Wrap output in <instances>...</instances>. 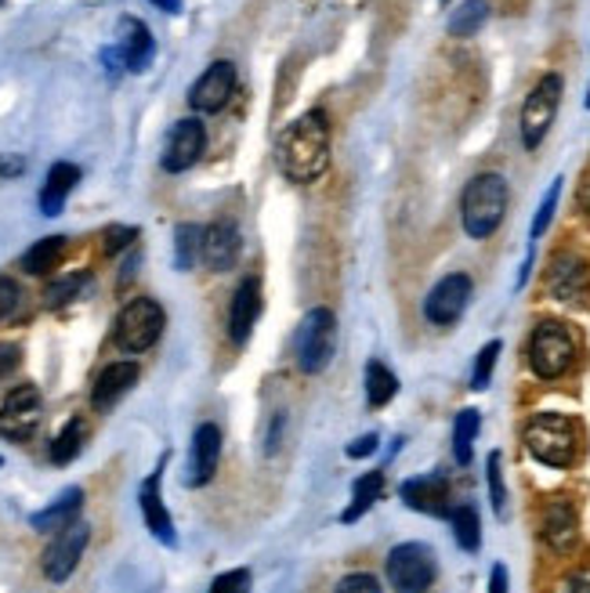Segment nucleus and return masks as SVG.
I'll use <instances>...</instances> for the list:
<instances>
[{"mask_svg": "<svg viewBox=\"0 0 590 593\" xmlns=\"http://www.w3.org/2000/svg\"><path fill=\"white\" fill-rule=\"evenodd\" d=\"M276 156L291 182L308 185L315 177H323L326 167H330V116L323 109H312V113L297 116L279 134Z\"/></svg>", "mask_w": 590, "mask_h": 593, "instance_id": "f257e3e1", "label": "nucleus"}, {"mask_svg": "<svg viewBox=\"0 0 590 593\" xmlns=\"http://www.w3.org/2000/svg\"><path fill=\"white\" fill-rule=\"evenodd\" d=\"M507 200H511V188H507L503 174H492V171L475 174L460 196L464 232H468L471 239H489L507 214Z\"/></svg>", "mask_w": 590, "mask_h": 593, "instance_id": "f03ea898", "label": "nucleus"}, {"mask_svg": "<svg viewBox=\"0 0 590 593\" xmlns=\"http://www.w3.org/2000/svg\"><path fill=\"white\" fill-rule=\"evenodd\" d=\"M526 449L547 467H572L580 457V431L561 412H537L526 423Z\"/></svg>", "mask_w": 590, "mask_h": 593, "instance_id": "7ed1b4c3", "label": "nucleus"}, {"mask_svg": "<svg viewBox=\"0 0 590 593\" xmlns=\"http://www.w3.org/2000/svg\"><path fill=\"white\" fill-rule=\"evenodd\" d=\"M576 362V337L569 334L566 323L543 319L529 337V369L540 380H558L566 377Z\"/></svg>", "mask_w": 590, "mask_h": 593, "instance_id": "20e7f679", "label": "nucleus"}, {"mask_svg": "<svg viewBox=\"0 0 590 593\" xmlns=\"http://www.w3.org/2000/svg\"><path fill=\"white\" fill-rule=\"evenodd\" d=\"M163 323H167V315H163L160 300L153 297H134L128 305L120 308L116 315V326H113V340L120 351L128 355H142L149 351L163 334Z\"/></svg>", "mask_w": 590, "mask_h": 593, "instance_id": "39448f33", "label": "nucleus"}, {"mask_svg": "<svg viewBox=\"0 0 590 593\" xmlns=\"http://www.w3.org/2000/svg\"><path fill=\"white\" fill-rule=\"evenodd\" d=\"M337 351V315L330 308H312L294 337L301 374H323Z\"/></svg>", "mask_w": 590, "mask_h": 593, "instance_id": "423d86ee", "label": "nucleus"}, {"mask_svg": "<svg viewBox=\"0 0 590 593\" xmlns=\"http://www.w3.org/2000/svg\"><path fill=\"white\" fill-rule=\"evenodd\" d=\"M558 105H561V76L547 73V76H540V84L526 94V105H521V120H518L521 145H526L529 153H537L543 145V137L551 134Z\"/></svg>", "mask_w": 590, "mask_h": 593, "instance_id": "0eeeda50", "label": "nucleus"}, {"mask_svg": "<svg viewBox=\"0 0 590 593\" xmlns=\"http://www.w3.org/2000/svg\"><path fill=\"white\" fill-rule=\"evenodd\" d=\"M388 583L395 586V593H428L435 583V554L431 546L424 543H399L388 554Z\"/></svg>", "mask_w": 590, "mask_h": 593, "instance_id": "6e6552de", "label": "nucleus"}, {"mask_svg": "<svg viewBox=\"0 0 590 593\" xmlns=\"http://www.w3.org/2000/svg\"><path fill=\"white\" fill-rule=\"evenodd\" d=\"M44 420V398L37 384H19L0 406V438L8 441H30Z\"/></svg>", "mask_w": 590, "mask_h": 593, "instance_id": "1a4fd4ad", "label": "nucleus"}, {"mask_svg": "<svg viewBox=\"0 0 590 593\" xmlns=\"http://www.w3.org/2000/svg\"><path fill=\"white\" fill-rule=\"evenodd\" d=\"M471 289H475V283L468 272L442 275V279L428 289V297H424V319L431 326H452L464 311H468Z\"/></svg>", "mask_w": 590, "mask_h": 593, "instance_id": "9d476101", "label": "nucleus"}, {"mask_svg": "<svg viewBox=\"0 0 590 593\" xmlns=\"http://www.w3.org/2000/svg\"><path fill=\"white\" fill-rule=\"evenodd\" d=\"M88 543H91L88 521H73V525L54 532V540L44 550V561H40L44 564L48 583H65V579L77 572V564H80V558H84Z\"/></svg>", "mask_w": 590, "mask_h": 593, "instance_id": "9b49d317", "label": "nucleus"}, {"mask_svg": "<svg viewBox=\"0 0 590 593\" xmlns=\"http://www.w3.org/2000/svg\"><path fill=\"white\" fill-rule=\"evenodd\" d=\"M203 149H207V127H203L196 116L177 120L171 127V134H167V142H163L160 167L167 174H185L189 167H196Z\"/></svg>", "mask_w": 590, "mask_h": 593, "instance_id": "f8f14e48", "label": "nucleus"}, {"mask_svg": "<svg viewBox=\"0 0 590 593\" xmlns=\"http://www.w3.org/2000/svg\"><path fill=\"white\" fill-rule=\"evenodd\" d=\"M547 294L555 300H580L590 294V265L572 251H558L547 265Z\"/></svg>", "mask_w": 590, "mask_h": 593, "instance_id": "ddd939ff", "label": "nucleus"}, {"mask_svg": "<svg viewBox=\"0 0 590 593\" xmlns=\"http://www.w3.org/2000/svg\"><path fill=\"white\" fill-rule=\"evenodd\" d=\"M217 460H222V427H217V423H200L196 434H192L185 485L189 489L207 485V481L214 478V471H217Z\"/></svg>", "mask_w": 590, "mask_h": 593, "instance_id": "4468645a", "label": "nucleus"}, {"mask_svg": "<svg viewBox=\"0 0 590 593\" xmlns=\"http://www.w3.org/2000/svg\"><path fill=\"white\" fill-rule=\"evenodd\" d=\"M232 91H236V65L214 62V65H207V73L192 84L189 105L196 109V113H217V109L232 99Z\"/></svg>", "mask_w": 590, "mask_h": 593, "instance_id": "2eb2a0df", "label": "nucleus"}, {"mask_svg": "<svg viewBox=\"0 0 590 593\" xmlns=\"http://www.w3.org/2000/svg\"><path fill=\"white\" fill-rule=\"evenodd\" d=\"M243 254V236L232 221H214L211 228H203V265L211 272H232L240 265Z\"/></svg>", "mask_w": 590, "mask_h": 593, "instance_id": "dca6fc26", "label": "nucleus"}, {"mask_svg": "<svg viewBox=\"0 0 590 593\" xmlns=\"http://www.w3.org/2000/svg\"><path fill=\"white\" fill-rule=\"evenodd\" d=\"M543 540L558 554H569V550L580 543V514L569 500H551L543 507Z\"/></svg>", "mask_w": 590, "mask_h": 593, "instance_id": "f3484780", "label": "nucleus"}, {"mask_svg": "<svg viewBox=\"0 0 590 593\" xmlns=\"http://www.w3.org/2000/svg\"><path fill=\"white\" fill-rule=\"evenodd\" d=\"M120 59H123V69H131V73H145L149 62H153L156 54V40L149 33V25L142 19H120Z\"/></svg>", "mask_w": 590, "mask_h": 593, "instance_id": "a211bd4d", "label": "nucleus"}, {"mask_svg": "<svg viewBox=\"0 0 590 593\" xmlns=\"http://www.w3.org/2000/svg\"><path fill=\"white\" fill-rule=\"evenodd\" d=\"M160 478H163V467L156 474H149L139 489V503H142V518H145V529L153 532V540H160L163 546H174L177 543V532H174V521L167 514V507H163V495H160Z\"/></svg>", "mask_w": 590, "mask_h": 593, "instance_id": "6ab92c4d", "label": "nucleus"}, {"mask_svg": "<svg viewBox=\"0 0 590 593\" xmlns=\"http://www.w3.org/2000/svg\"><path fill=\"white\" fill-rule=\"evenodd\" d=\"M403 500L406 507L420 510V514L431 518H449V481L442 474H424V478H409L403 485Z\"/></svg>", "mask_w": 590, "mask_h": 593, "instance_id": "aec40b11", "label": "nucleus"}, {"mask_svg": "<svg viewBox=\"0 0 590 593\" xmlns=\"http://www.w3.org/2000/svg\"><path fill=\"white\" fill-rule=\"evenodd\" d=\"M261 315V279L251 275V279H243L236 286V297H232V308H228V337L236 344L251 340V329Z\"/></svg>", "mask_w": 590, "mask_h": 593, "instance_id": "412c9836", "label": "nucleus"}, {"mask_svg": "<svg viewBox=\"0 0 590 593\" xmlns=\"http://www.w3.org/2000/svg\"><path fill=\"white\" fill-rule=\"evenodd\" d=\"M134 384H139V366L134 362H109L99 380H94V391H91V406L94 412H109L123 395H128Z\"/></svg>", "mask_w": 590, "mask_h": 593, "instance_id": "4be33fe9", "label": "nucleus"}, {"mask_svg": "<svg viewBox=\"0 0 590 593\" xmlns=\"http://www.w3.org/2000/svg\"><path fill=\"white\" fill-rule=\"evenodd\" d=\"M77 182H80L77 163H54V167L48 171V177H44V185H40V214L59 217L65 200H70V192L77 188Z\"/></svg>", "mask_w": 590, "mask_h": 593, "instance_id": "5701e85b", "label": "nucleus"}, {"mask_svg": "<svg viewBox=\"0 0 590 593\" xmlns=\"http://www.w3.org/2000/svg\"><path fill=\"white\" fill-rule=\"evenodd\" d=\"M80 507H84V489L73 485V489H65L54 503H48L44 510H37V514L30 518V525L37 532H59V529L73 525V521L80 518Z\"/></svg>", "mask_w": 590, "mask_h": 593, "instance_id": "b1692460", "label": "nucleus"}, {"mask_svg": "<svg viewBox=\"0 0 590 593\" xmlns=\"http://www.w3.org/2000/svg\"><path fill=\"white\" fill-rule=\"evenodd\" d=\"M62 257H65V236H48V239L33 243L30 251L22 254V272L26 275H48L62 265Z\"/></svg>", "mask_w": 590, "mask_h": 593, "instance_id": "393cba45", "label": "nucleus"}, {"mask_svg": "<svg viewBox=\"0 0 590 593\" xmlns=\"http://www.w3.org/2000/svg\"><path fill=\"white\" fill-rule=\"evenodd\" d=\"M84 441H88V423L80 420V417H73L70 423L62 427L59 434H54L51 446H48L51 463H59V467L73 463V460L80 457V449H84Z\"/></svg>", "mask_w": 590, "mask_h": 593, "instance_id": "a878e982", "label": "nucleus"}, {"mask_svg": "<svg viewBox=\"0 0 590 593\" xmlns=\"http://www.w3.org/2000/svg\"><path fill=\"white\" fill-rule=\"evenodd\" d=\"M449 525H452V540L460 543V550L475 554L482 546V525H478V510L471 503H460L449 510Z\"/></svg>", "mask_w": 590, "mask_h": 593, "instance_id": "bb28decb", "label": "nucleus"}, {"mask_svg": "<svg viewBox=\"0 0 590 593\" xmlns=\"http://www.w3.org/2000/svg\"><path fill=\"white\" fill-rule=\"evenodd\" d=\"M478 427H482V417H478L475 409H464L457 423H452V460L460 467H468L475 457V438H478Z\"/></svg>", "mask_w": 590, "mask_h": 593, "instance_id": "cd10ccee", "label": "nucleus"}, {"mask_svg": "<svg viewBox=\"0 0 590 593\" xmlns=\"http://www.w3.org/2000/svg\"><path fill=\"white\" fill-rule=\"evenodd\" d=\"M395 391H399V380H395V374L384 362H369L366 366V402L374 409H384L395 398Z\"/></svg>", "mask_w": 590, "mask_h": 593, "instance_id": "c85d7f7f", "label": "nucleus"}, {"mask_svg": "<svg viewBox=\"0 0 590 593\" xmlns=\"http://www.w3.org/2000/svg\"><path fill=\"white\" fill-rule=\"evenodd\" d=\"M489 22V4L486 0H464L460 8H452L449 16V37H475Z\"/></svg>", "mask_w": 590, "mask_h": 593, "instance_id": "c756f323", "label": "nucleus"}, {"mask_svg": "<svg viewBox=\"0 0 590 593\" xmlns=\"http://www.w3.org/2000/svg\"><path fill=\"white\" fill-rule=\"evenodd\" d=\"M203 254V228L200 225H177L174 228V268L189 272Z\"/></svg>", "mask_w": 590, "mask_h": 593, "instance_id": "7c9ffc66", "label": "nucleus"}, {"mask_svg": "<svg viewBox=\"0 0 590 593\" xmlns=\"http://www.w3.org/2000/svg\"><path fill=\"white\" fill-rule=\"evenodd\" d=\"M380 492H384V474H380V471H369L366 478L355 481V492H352L355 503L345 510V521H359L366 510L380 500Z\"/></svg>", "mask_w": 590, "mask_h": 593, "instance_id": "2f4dec72", "label": "nucleus"}, {"mask_svg": "<svg viewBox=\"0 0 590 593\" xmlns=\"http://www.w3.org/2000/svg\"><path fill=\"white\" fill-rule=\"evenodd\" d=\"M91 286V275L88 272H80V275H65V279H54L48 289H44V305L48 308H62V305H70V300H77L84 289Z\"/></svg>", "mask_w": 590, "mask_h": 593, "instance_id": "473e14b6", "label": "nucleus"}, {"mask_svg": "<svg viewBox=\"0 0 590 593\" xmlns=\"http://www.w3.org/2000/svg\"><path fill=\"white\" fill-rule=\"evenodd\" d=\"M26 315V294L16 279H8V275H0V326L16 323Z\"/></svg>", "mask_w": 590, "mask_h": 593, "instance_id": "72a5a7b5", "label": "nucleus"}, {"mask_svg": "<svg viewBox=\"0 0 590 593\" xmlns=\"http://www.w3.org/2000/svg\"><path fill=\"white\" fill-rule=\"evenodd\" d=\"M486 481H489L492 510H497V518H503V514H507V489H503V471H500V452H489V460H486Z\"/></svg>", "mask_w": 590, "mask_h": 593, "instance_id": "f704fd0d", "label": "nucleus"}, {"mask_svg": "<svg viewBox=\"0 0 590 593\" xmlns=\"http://www.w3.org/2000/svg\"><path fill=\"white\" fill-rule=\"evenodd\" d=\"M497 358H500V340H489L486 348L478 351V358H475V374H471V388H475V391L489 388L492 369H497Z\"/></svg>", "mask_w": 590, "mask_h": 593, "instance_id": "c9c22d12", "label": "nucleus"}, {"mask_svg": "<svg viewBox=\"0 0 590 593\" xmlns=\"http://www.w3.org/2000/svg\"><path fill=\"white\" fill-rule=\"evenodd\" d=\"M558 196H561V177H555V182H551V188H547V196H543V203H540L537 217H532V228H529L532 239H540L543 232L551 228V217H555V211H558Z\"/></svg>", "mask_w": 590, "mask_h": 593, "instance_id": "e433bc0d", "label": "nucleus"}, {"mask_svg": "<svg viewBox=\"0 0 590 593\" xmlns=\"http://www.w3.org/2000/svg\"><path fill=\"white\" fill-rule=\"evenodd\" d=\"M211 593H251V572H246V569L222 572L211 583Z\"/></svg>", "mask_w": 590, "mask_h": 593, "instance_id": "4c0bfd02", "label": "nucleus"}, {"mask_svg": "<svg viewBox=\"0 0 590 593\" xmlns=\"http://www.w3.org/2000/svg\"><path fill=\"white\" fill-rule=\"evenodd\" d=\"M334 593H380V583L369 572H352L340 579Z\"/></svg>", "mask_w": 590, "mask_h": 593, "instance_id": "58836bf2", "label": "nucleus"}, {"mask_svg": "<svg viewBox=\"0 0 590 593\" xmlns=\"http://www.w3.org/2000/svg\"><path fill=\"white\" fill-rule=\"evenodd\" d=\"M134 239H139V228H123V225L105 228V254L113 257V254L123 251V246H131Z\"/></svg>", "mask_w": 590, "mask_h": 593, "instance_id": "ea45409f", "label": "nucleus"}, {"mask_svg": "<svg viewBox=\"0 0 590 593\" xmlns=\"http://www.w3.org/2000/svg\"><path fill=\"white\" fill-rule=\"evenodd\" d=\"M22 362V351H19V344H0V384H4L11 374L19 369Z\"/></svg>", "mask_w": 590, "mask_h": 593, "instance_id": "a19ab883", "label": "nucleus"}, {"mask_svg": "<svg viewBox=\"0 0 590 593\" xmlns=\"http://www.w3.org/2000/svg\"><path fill=\"white\" fill-rule=\"evenodd\" d=\"M377 449H380V438L369 431V434H363V438L352 441V446H348V457H352V460H363V457H374Z\"/></svg>", "mask_w": 590, "mask_h": 593, "instance_id": "79ce46f5", "label": "nucleus"}, {"mask_svg": "<svg viewBox=\"0 0 590 593\" xmlns=\"http://www.w3.org/2000/svg\"><path fill=\"white\" fill-rule=\"evenodd\" d=\"M489 593H507V569H503V564H492V572H489Z\"/></svg>", "mask_w": 590, "mask_h": 593, "instance_id": "37998d69", "label": "nucleus"}, {"mask_svg": "<svg viewBox=\"0 0 590 593\" xmlns=\"http://www.w3.org/2000/svg\"><path fill=\"white\" fill-rule=\"evenodd\" d=\"M566 593H590V572H576V575H569Z\"/></svg>", "mask_w": 590, "mask_h": 593, "instance_id": "c03bdc74", "label": "nucleus"}, {"mask_svg": "<svg viewBox=\"0 0 590 593\" xmlns=\"http://www.w3.org/2000/svg\"><path fill=\"white\" fill-rule=\"evenodd\" d=\"M26 160H0V174H22Z\"/></svg>", "mask_w": 590, "mask_h": 593, "instance_id": "a18cd8bd", "label": "nucleus"}, {"mask_svg": "<svg viewBox=\"0 0 590 593\" xmlns=\"http://www.w3.org/2000/svg\"><path fill=\"white\" fill-rule=\"evenodd\" d=\"M153 4L160 11H167V16H177V11H182V0H153Z\"/></svg>", "mask_w": 590, "mask_h": 593, "instance_id": "49530a36", "label": "nucleus"}, {"mask_svg": "<svg viewBox=\"0 0 590 593\" xmlns=\"http://www.w3.org/2000/svg\"><path fill=\"white\" fill-rule=\"evenodd\" d=\"M587 109H590V99H587Z\"/></svg>", "mask_w": 590, "mask_h": 593, "instance_id": "de8ad7c7", "label": "nucleus"}, {"mask_svg": "<svg viewBox=\"0 0 590 593\" xmlns=\"http://www.w3.org/2000/svg\"><path fill=\"white\" fill-rule=\"evenodd\" d=\"M442 4H449V0H442Z\"/></svg>", "mask_w": 590, "mask_h": 593, "instance_id": "09e8293b", "label": "nucleus"}, {"mask_svg": "<svg viewBox=\"0 0 590 593\" xmlns=\"http://www.w3.org/2000/svg\"><path fill=\"white\" fill-rule=\"evenodd\" d=\"M0 467H4V460H0Z\"/></svg>", "mask_w": 590, "mask_h": 593, "instance_id": "8fccbe9b", "label": "nucleus"}]
</instances>
